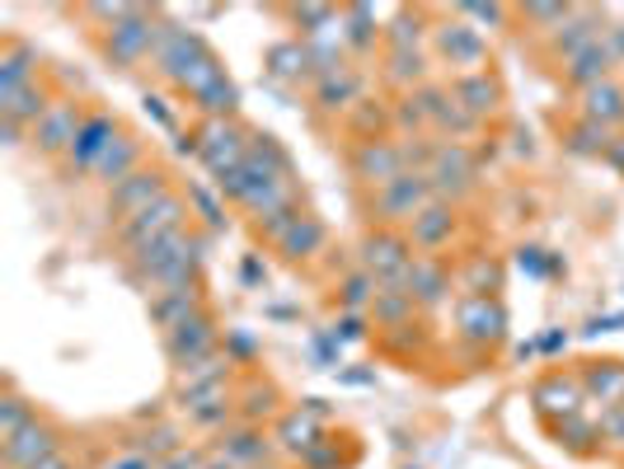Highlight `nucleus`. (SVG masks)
Here are the masks:
<instances>
[{
	"label": "nucleus",
	"mask_w": 624,
	"mask_h": 469,
	"mask_svg": "<svg viewBox=\"0 0 624 469\" xmlns=\"http://www.w3.org/2000/svg\"><path fill=\"white\" fill-rule=\"evenodd\" d=\"M437 48H441V56H451V66H479L483 62V38L470 24H441Z\"/></svg>",
	"instance_id": "6ab92c4d"
},
{
	"label": "nucleus",
	"mask_w": 624,
	"mask_h": 469,
	"mask_svg": "<svg viewBox=\"0 0 624 469\" xmlns=\"http://www.w3.org/2000/svg\"><path fill=\"white\" fill-rule=\"evenodd\" d=\"M376 291H381V282L362 268V272H353V278L343 282V305H347V310H362V305H372V301H376Z\"/></svg>",
	"instance_id": "473e14b6"
},
{
	"label": "nucleus",
	"mask_w": 624,
	"mask_h": 469,
	"mask_svg": "<svg viewBox=\"0 0 624 469\" xmlns=\"http://www.w3.org/2000/svg\"><path fill=\"white\" fill-rule=\"evenodd\" d=\"M353 169H357V179H366L372 188H385V184H395L399 174H404V155L395 142H362L357 155H353Z\"/></svg>",
	"instance_id": "f8f14e48"
},
{
	"label": "nucleus",
	"mask_w": 624,
	"mask_h": 469,
	"mask_svg": "<svg viewBox=\"0 0 624 469\" xmlns=\"http://www.w3.org/2000/svg\"><path fill=\"white\" fill-rule=\"evenodd\" d=\"M297 24H305L301 33H324L329 24H334V10L329 6H305V10H297Z\"/></svg>",
	"instance_id": "58836bf2"
},
{
	"label": "nucleus",
	"mask_w": 624,
	"mask_h": 469,
	"mask_svg": "<svg viewBox=\"0 0 624 469\" xmlns=\"http://www.w3.org/2000/svg\"><path fill=\"white\" fill-rule=\"evenodd\" d=\"M611 127H601V123H587V117H582V127L573 132V150H582V155H606L611 150Z\"/></svg>",
	"instance_id": "72a5a7b5"
},
{
	"label": "nucleus",
	"mask_w": 624,
	"mask_h": 469,
	"mask_svg": "<svg viewBox=\"0 0 624 469\" xmlns=\"http://www.w3.org/2000/svg\"><path fill=\"white\" fill-rule=\"evenodd\" d=\"M372 310H376V320H381V324H399L404 315H414V296H408V286L385 282V286L376 291Z\"/></svg>",
	"instance_id": "c756f323"
},
{
	"label": "nucleus",
	"mask_w": 624,
	"mask_h": 469,
	"mask_svg": "<svg viewBox=\"0 0 624 469\" xmlns=\"http://www.w3.org/2000/svg\"><path fill=\"white\" fill-rule=\"evenodd\" d=\"M136 165H142V142H132V136H118L94 174H100L104 184H123V179H132V174H136Z\"/></svg>",
	"instance_id": "a878e982"
},
{
	"label": "nucleus",
	"mask_w": 624,
	"mask_h": 469,
	"mask_svg": "<svg viewBox=\"0 0 624 469\" xmlns=\"http://www.w3.org/2000/svg\"><path fill=\"white\" fill-rule=\"evenodd\" d=\"M343 24H347V43H353V48H366V43H372V38H376V10L372 6H353V10H343Z\"/></svg>",
	"instance_id": "2f4dec72"
},
{
	"label": "nucleus",
	"mask_w": 624,
	"mask_h": 469,
	"mask_svg": "<svg viewBox=\"0 0 624 469\" xmlns=\"http://www.w3.org/2000/svg\"><path fill=\"white\" fill-rule=\"evenodd\" d=\"M404 286H408V296H414V305H437L446 296V286H451V272H446L437 259H427V253H423V259L408 263Z\"/></svg>",
	"instance_id": "f3484780"
},
{
	"label": "nucleus",
	"mask_w": 624,
	"mask_h": 469,
	"mask_svg": "<svg viewBox=\"0 0 624 469\" xmlns=\"http://www.w3.org/2000/svg\"><path fill=\"white\" fill-rule=\"evenodd\" d=\"M48 108H52V104H48V94L38 90V81L24 85V90L0 94V117H6V123H14V127H38Z\"/></svg>",
	"instance_id": "a211bd4d"
},
{
	"label": "nucleus",
	"mask_w": 624,
	"mask_h": 469,
	"mask_svg": "<svg viewBox=\"0 0 624 469\" xmlns=\"http://www.w3.org/2000/svg\"><path fill=\"white\" fill-rule=\"evenodd\" d=\"M118 142V127H113V117L108 113H85V127L81 136H75V146H71V169H100V160L108 155V146Z\"/></svg>",
	"instance_id": "9b49d317"
},
{
	"label": "nucleus",
	"mask_w": 624,
	"mask_h": 469,
	"mask_svg": "<svg viewBox=\"0 0 624 469\" xmlns=\"http://www.w3.org/2000/svg\"><path fill=\"white\" fill-rule=\"evenodd\" d=\"M155 66H160L165 81H174L184 94H198L202 85H211L221 75V62L211 56L202 38L193 29L165 24V19H160V43H155Z\"/></svg>",
	"instance_id": "f257e3e1"
},
{
	"label": "nucleus",
	"mask_w": 624,
	"mask_h": 469,
	"mask_svg": "<svg viewBox=\"0 0 624 469\" xmlns=\"http://www.w3.org/2000/svg\"><path fill=\"white\" fill-rule=\"evenodd\" d=\"M259 456H263V441L253 437V432H245V437H236V441H230V460H236V465H245V460H259Z\"/></svg>",
	"instance_id": "ea45409f"
},
{
	"label": "nucleus",
	"mask_w": 624,
	"mask_h": 469,
	"mask_svg": "<svg viewBox=\"0 0 624 469\" xmlns=\"http://www.w3.org/2000/svg\"><path fill=\"white\" fill-rule=\"evenodd\" d=\"M249 142L253 136H245V127H236L230 117H217V123H207L198 132V142H193V150H198V160L217 174V184L226 179V174H236L245 165L249 155Z\"/></svg>",
	"instance_id": "20e7f679"
},
{
	"label": "nucleus",
	"mask_w": 624,
	"mask_h": 469,
	"mask_svg": "<svg viewBox=\"0 0 624 469\" xmlns=\"http://www.w3.org/2000/svg\"><path fill=\"white\" fill-rule=\"evenodd\" d=\"M160 469H202V456H193V451H174Z\"/></svg>",
	"instance_id": "37998d69"
},
{
	"label": "nucleus",
	"mask_w": 624,
	"mask_h": 469,
	"mask_svg": "<svg viewBox=\"0 0 624 469\" xmlns=\"http://www.w3.org/2000/svg\"><path fill=\"white\" fill-rule=\"evenodd\" d=\"M278 249L287 253V259H310V253L324 249V226L315 217H297V221H291V230L278 240Z\"/></svg>",
	"instance_id": "bb28decb"
},
{
	"label": "nucleus",
	"mask_w": 624,
	"mask_h": 469,
	"mask_svg": "<svg viewBox=\"0 0 624 469\" xmlns=\"http://www.w3.org/2000/svg\"><path fill=\"white\" fill-rule=\"evenodd\" d=\"M33 66H38V52L29 43H19V38H10L6 56H0V94L33 85Z\"/></svg>",
	"instance_id": "5701e85b"
},
{
	"label": "nucleus",
	"mask_w": 624,
	"mask_h": 469,
	"mask_svg": "<svg viewBox=\"0 0 624 469\" xmlns=\"http://www.w3.org/2000/svg\"><path fill=\"white\" fill-rule=\"evenodd\" d=\"M310 66H315V56H310L305 43H278V48H268V71L278 75V81H301V75H310Z\"/></svg>",
	"instance_id": "cd10ccee"
},
{
	"label": "nucleus",
	"mask_w": 624,
	"mask_h": 469,
	"mask_svg": "<svg viewBox=\"0 0 624 469\" xmlns=\"http://www.w3.org/2000/svg\"><path fill=\"white\" fill-rule=\"evenodd\" d=\"M456 320H460V334L470 343H498L502 338V305L489 296H465L456 305Z\"/></svg>",
	"instance_id": "ddd939ff"
},
{
	"label": "nucleus",
	"mask_w": 624,
	"mask_h": 469,
	"mask_svg": "<svg viewBox=\"0 0 624 469\" xmlns=\"http://www.w3.org/2000/svg\"><path fill=\"white\" fill-rule=\"evenodd\" d=\"M418 38H423L418 19H414V14H395V29H389V48H395V52H414Z\"/></svg>",
	"instance_id": "e433bc0d"
},
{
	"label": "nucleus",
	"mask_w": 624,
	"mask_h": 469,
	"mask_svg": "<svg viewBox=\"0 0 624 469\" xmlns=\"http://www.w3.org/2000/svg\"><path fill=\"white\" fill-rule=\"evenodd\" d=\"M389 62H395V66H389V75H395L399 85H408V81H423V56H418V52H395V56H389Z\"/></svg>",
	"instance_id": "4c0bfd02"
},
{
	"label": "nucleus",
	"mask_w": 624,
	"mask_h": 469,
	"mask_svg": "<svg viewBox=\"0 0 624 469\" xmlns=\"http://www.w3.org/2000/svg\"><path fill=\"white\" fill-rule=\"evenodd\" d=\"M606 48L615 52V62H624V24H615V29H606Z\"/></svg>",
	"instance_id": "a18cd8bd"
},
{
	"label": "nucleus",
	"mask_w": 624,
	"mask_h": 469,
	"mask_svg": "<svg viewBox=\"0 0 624 469\" xmlns=\"http://www.w3.org/2000/svg\"><path fill=\"white\" fill-rule=\"evenodd\" d=\"M29 469H71V460L56 451V456H48V460H38V465H29Z\"/></svg>",
	"instance_id": "de8ad7c7"
},
{
	"label": "nucleus",
	"mask_w": 624,
	"mask_h": 469,
	"mask_svg": "<svg viewBox=\"0 0 624 469\" xmlns=\"http://www.w3.org/2000/svg\"><path fill=\"white\" fill-rule=\"evenodd\" d=\"M132 451H142V456H174V451H179V432H174V427H155V432H146L142 441H132Z\"/></svg>",
	"instance_id": "c9c22d12"
},
{
	"label": "nucleus",
	"mask_w": 624,
	"mask_h": 469,
	"mask_svg": "<svg viewBox=\"0 0 624 469\" xmlns=\"http://www.w3.org/2000/svg\"><path fill=\"white\" fill-rule=\"evenodd\" d=\"M184 217H188L184 198H179V192H165L160 202H150L146 211H136L132 221H123V230H118L123 253H127V259H136V253L150 249L155 240H165V234L184 230Z\"/></svg>",
	"instance_id": "7ed1b4c3"
},
{
	"label": "nucleus",
	"mask_w": 624,
	"mask_h": 469,
	"mask_svg": "<svg viewBox=\"0 0 624 469\" xmlns=\"http://www.w3.org/2000/svg\"><path fill=\"white\" fill-rule=\"evenodd\" d=\"M606 160H611L615 169H624V136H615V142H611V150H606Z\"/></svg>",
	"instance_id": "49530a36"
},
{
	"label": "nucleus",
	"mask_w": 624,
	"mask_h": 469,
	"mask_svg": "<svg viewBox=\"0 0 624 469\" xmlns=\"http://www.w3.org/2000/svg\"><path fill=\"white\" fill-rule=\"evenodd\" d=\"M465 14H475V19H493V24H502V19H507V10H498V6H465Z\"/></svg>",
	"instance_id": "c03bdc74"
},
{
	"label": "nucleus",
	"mask_w": 624,
	"mask_h": 469,
	"mask_svg": "<svg viewBox=\"0 0 624 469\" xmlns=\"http://www.w3.org/2000/svg\"><path fill=\"white\" fill-rule=\"evenodd\" d=\"M165 192H169V184H165V174H160V169H136L132 179L113 184V192H108V211H113V217H123V221H132L136 211H146L150 202H160Z\"/></svg>",
	"instance_id": "0eeeda50"
},
{
	"label": "nucleus",
	"mask_w": 624,
	"mask_h": 469,
	"mask_svg": "<svg viewBox=\"0 0 624 469\" xmlns=\"http://www.w3.org/2000/svg\"><path fill=\"white\" fill-rule=\"evenodd\" d=\"M193 315H202L198 286H179V291H160V296H150V320L160 324V334H174V329L188 324Z\"/></svg>",
	"instance_id": "dca6fc26"
},
{
	"label": "nucleus",
	"mask_w": 624,
	"mask_h": 469,
	"mask_svg": "<svg viewBox=\"0 0 624 469\" xmlns=\"http://www.w3.org/2000/svg\"><path fill=\"white\" fill-rule=\"evenodd\" d=\"M193 104H198V108L207 113V123H217V117H230V113L240 108V90L230 85V81H226V71H221L217 81L202 85L198 94H193Z\"/></svg>",
	"instance_id": "c85d7f7f"
},
{
	"label": "nucleus",
	"mask_w": 624,
	"mask_h": 469,
	"mask_svg": "<svg viewBox=\"0 0 624 469\" xmlns=\"http://www.w3.org/2000/svg\"><path fill=\"white\" fill-rule=\"evenodd\" d=\"M357 71H347V66H334V71H324L320 75V85H315V104L320 108H347V104H357Z\"/></svg>",
	"instance_id": "393cba45"
},
{
	"label": "nucleus",
	"mask_w": 624,
	"mask_h": 469,
	"mask_svg": "<svg viewBox=\"0 0 624 469\" xmlns=\"http://www.w3.org/2000/svg\"><path fill=\"white\" fill-rule=\"evenodd\" d=\"M362 263H366V272H372L381 286L385 282L404 286L408 263H414V244H408L404 234H395V230H381V234H372V240L362 244Z\"/></svg>",
	"instance_id": "423d86ee"
},
{
	"label": "nucleus",
	"mask_w": 624,
	"mask_h": 469,
	"mask_svg": "<svg viewBox=\"0 0 624 469\" xmlns=\"http://www.w3.org/2000/svg\"><path fill=\"white\" fill-rule=\"evenodd\" d=\"M165 352H169V362L174 366H193V362H202L217 352V324H211V315L202 310V315H193L188 324H179L174 334H165Z\"/></svg>",
	"instance_id": "6e6552de"
},
{
	"label": "nucleus",
	"mask_w": 624,
	"mask_h": 469,
	"mask_svg": "<svg viewBox=\"0 0 624 469\" xmlns=\"http://www.w3.org/2000/svg\"><path fill=\"white\" fill-rule=\"evenodd\" d=\"M427 179H433V192H441V198H456V192H465V188L475 184V155L465 150L460 142L437 146L433 165H427Z\"/></svg>",
	"instance_id": "1a4fd4ad"
},
{
	"label": "nucleus",
	"mask_w": 624,
	"mask_h": 469,
	"mask_svg": "<svg viewBox=\"0 0 624 469\" xmlns=\"http://www.w3.org/2000/svg\"><path fill=\"white\" fill-rule=\"evenodd\" d=\"M48 456H56V432H52L43 418H33L24 432L6 441V465H10V469H29V465L48 460Z\"/></svg>",
	"instance_id": "4468645a"
},
{
	"label": "nucleus",
	"mask_w": 624,
	"mask_h": 469,
	"mask_svg": "<svg viewBox=\"0 0 624 469\" xmlns=\"http://www.w3.org/2000/svg\"><path fill=\"white\" fill-rule=\"evenodd\" d=\"M569 14H573L569 6H526V19H535V24H554V29H563V19Z\"/></svg>",
	"instance_id": "a19ab883"
},
{
	"label": "nucleus",
	"mask_w": 624,
	"mask_h": 469,
	"mask_svg": "<svg viewBox=\"0 0 624 469\" xmlns=\"http://www.w3.org/2000/svg\"><path fill=\"white\" fill-rule=\"evenodd\" d=\"M582 117H587V123H601V127L624 123V85L601 81L592 90H582Z\"/></svg>",
	"instance_id": "aec40b11"
},
{
	"label": "nucleus",
	"mask_w": 624,
	"mask_h": 469,
	"mask_svg": "<svg viewBox=\"0 0 624 469\" xmlns=\"http://www.w3.org/2000/svg\"><path fill=\"white\" fill-rule=\"evenodd\" d=\"M456 100L470 117H489L498 108V100H502V90H498V81L489 71H475V75H460L456 81Z\"/></svg>",
	"instance_id": "412c9836"
},
{
	"label": "nucleus",
	"mask_w": 624,
	"mask_h": 469,
	"mask_svg": "<svg viewBox=\"0 0 624 469\" xmlns=\"http://www.w3.org/2000/svg\"><path fill=\"white\" fill-rule=\"evenodd\" d=\"M155 43H160V19H155L150 10L132 6L127 19H118V24H108L104 33V52L113 66L132 71L136 62H146V56H155Z\"/></svg>",
	"instance_id": "f03ea898"
},
{
	"label": "nucleus",
	"mask_w": 624,
	"mask_h": 469,
	"mask_svg": "<svg viewBox=\"0 0 624 469\" xmlns=\"http://www.w3.org/2000/svg\"><path fill=\"white\" fill-rule=\"evenodd\" d=\"M33 418H38V414H33V408H29V399H19L14 389H10V395L0 399V441L19 437V432H24V427H29Z\"/></svg>",
	"instance_id": "7c9ffc66"
},
{
	"label": "nucleus",
	"mask_w": 624,
	"mask_h": 469,
	"mask_svg": "<svg viewBox=\"0 0 624 469\" xmlns=\"http://www.w3.org/2000/svg\"><path fill=\"white\" fill-rule=\"evenodd\" d=\"M81 127H85V113L81 108H75V104H52L43 113V123L33 127V142H38V150H48V155H62V150L71 155Z\"/></svg>",
	"instance_id": "9d476101"
},
{
	"label": "nucleus",
	"mask_w": 624,
	"mask_h": 469,
	"mask_svg": "<svg viewBox=\"0 0 624 469\" xmlns=\"http://www.w3.org/2000/svg\"><path fill=\"white\" fill-rule=\"evenodd\" d=\"M451 230H456V211L451 202H427L414 221H408V244H418V249H441L446 240H451Z\"/></svg>",
	"instance_id": "2eb2a0df"
},
{
	"label": "nucleus",
	"mask_w": 624,
	"mask_h": 469,
	"mask_svg": "<svg viewBox=\"0 0 624 469\" xmlns=\"http://www.w3.org/2000/svg\"><path fill=\"white\" fill-rule=\"evenodd\" d=\"M611 66H615V52L606 43H592L587 52H578L569 62V81L582 85V90H592L601 81H611Z\"/></svg>",
	"instance_id": "b1692460"
},
{
	"label": "nucleus",
	"mask_w": 624,
	"mask_h": 469,
	"mask_svg": "<svg viewBox=\"0 0 624 469\" xmlns=\"http://www.w3.org/2000/svg\"><path fill=\"white\" fill-rule=\"evenodd\" d=\"M554 43H559V52L573 62L578 52H587L592 43H601V14H596V10H573L569 19H563V29H559Z\"/></svg>",
	"instance_id": "4be33fe9"
},
{
	"label": "nucleus",
	"mask_w": 624,
	"mask_h": 469,
	"mask_svg": "<svg viewBox=\"0 0 624 469\" xmlns=\"http://www.w3.org/2000/svg\"><path fill=\"white\" fill-rule=\"evenodd\" d=\"M104 469H150V456H142V451H132V446H123V451H113V456L104 460Z\"/></svg>",
	"instance_id": "79ce46f5"
},
{
	"label": "nucleus",
	"mask_w": 624,
	"mask_h": 469,
	"mask_svg": "<svg viewBox=\"0 0 624 469\" xmlns=\"http://www.w3.org/2000/svg\"><path fill=\"white\" fill-rule=\"evenodd\" d=\"M433 202V179H427L423 169H414V174H399L395 184H385V188H376V198H372V211H376V221L389 230L395 221H414L418 211Z\"/></svg>",
	"instance_id": "39448f33"
},
{
	"label": "nucleus",
	"mask_w": 624,
	"mask_h": 469,
	"mask_svg": "<svg viewBox=\"0 0 624 469\" xmlns=\"http://www.w3.org/2000/svg\"><path fill=\"white\" fill-rule=\"evenodd\" d=\"M498 278H502L498 263H493V259H483V253H479V259H475L470 268H465V286H470L475 296H489V291H498Z\"/></svg>",
	"instance_id": "f704fd0d"
}]
</instances>
